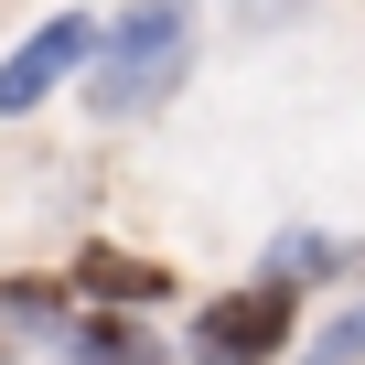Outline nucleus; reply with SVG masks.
Instances as JSON below:
<instances>
[{
	"label": "nucleus",
	"mask_w": 365,
	"mask_h": 365,
	"mask_svg": "<svg viewBox=\"0 0 365 365\" xmlns=\"http://www.w3.org/2000/svg\"><path fill=\"white\" fill-rule=\"evenodd\" d=\"M182 344H194V365H269V354L290 344V279H258V290L205 301Z\"/></svg>",
	"instance_id": "f03ea898"
},
{
	"label": "nucleus",
	"mask_w": 365,
	"mask_h": 365,
	"mask_svg": "<svg viewBox=\"0 0 365 365\" xmlns=\"http://www.w3.org/2000/svg\"><path fill=\"white\" fill-rule=\"evenodd\" d=\"M86 54H97V22H43V33H33L22 54H11V65H0V118L43 108V97H54V86H65L76 65H86Z\"/></svg>",
	"instance_id": "7ed1b4c3"
},
{
	"label": "nucleus",
	"mask_w": 365,
	"mask_h": 365,
	"mask_svg": "<svg viewBox=\"0 0 365 365\" xmlns=\"http://www.w3.org/2000/svg\"><path fill=\"white\" fill-rule=\"evenodd\" d=\"M65 365H172L140 322H76L65 333Z\"/></svg>",
	"instance_id": "39448f33"
},
{
	"label": "nucleus",
	"mask_w": 365,
	"mask_h": 365,
	"mask_svg": "<svg viewBox=\"0 0 365 365\" xmlns=\"http://www.w3.org/2000/svg\"><path fill=\"white\" fill-rule=\"evenodd\" d=\"M312 365H365V301H354L344 322H322V333H312Z\"/></svg>",
	"instance_id": "0eeeda50"
},
{
	"label": "nucleus",
	"mask_w": 365,
	"mask_h": 365,
	"mask_svg": "<svg viewBox=\"0 0 365 365\" xmlns=\"http://www.w3.org/2000/svg\"><path fill=\"white\" fill-rule=\"evenodd\" d=\"M54 322H65V301H54L43 279H0V365H11L22 344H43Z\"/></svg>",
	"instance_id": "20e7f679"
},
{
	"label": "nucleus",
	"mask_w": 365,
	"mask_h": 365,
	"mask_svg": "<svg viewBox=\"0 0 365 365\" xmlns=\"http://www.w3.org/2000/svg\"><path fill=\"white\" fill-rule=\"evenodd\" d=\"M182 65H194V22H182V0H140V11H118V22L97 33L86 108H97V118H140L150 97L182 86Z\"/></svg>",
	"instance_id": "f257e3e1"
},
{
	"label": "nucleus",
	"mask_w": 365,
	"mask_h": 365,
	"mask_svg": "<svg viewBox=\"0 0 365 365\" xmlns=\"http://www.w3.org/2000/svg\"><path fill=\"white\" fill-rule=\"evenodd\" d=\"M76 290H108V301H150V290H172L150 258H118V247H86L76 258Z\"/></svg>",
	"instance_id": "423d86ee"
}]
</instances>
